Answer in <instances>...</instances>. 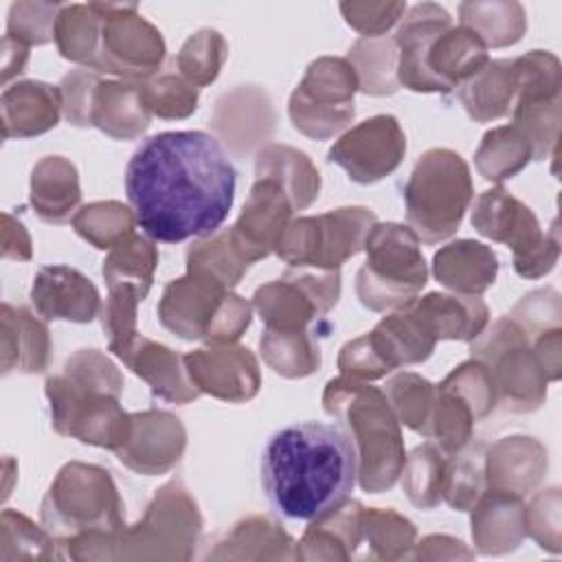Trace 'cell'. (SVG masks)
Wrapping results in <instances>:
<instances>
[{"label":"cell","instance_id":"obj_31","mask_svg":"<svg viewBox=\"0 0 562 562\" xmlns=\"http://www.w3.org/2000/svg\"><path fill=\"white\" fill-rule=\"evenodd\" d=\"M81 202L77 167L64 156H46L31 171V204L46 224H66Z\"/></svg>","mask_w":562,"mask_h":562},{"label":"cell","instance_id":"obj_52","mask_svg":"<svg viewBox=\"0 0 562 562\" xmlns=\"http://www.w3.org/2000/svg\"><path fill=\"white\" fill-rule=\"evenodd\" d=\"M441 384L457 391L472 406L476 419L487 417L496 406V386L492 373L483 362L474 358L452 369Z\"/></svg>","mask_w":562,"mask_h":562},{"label":"cell","instance_id":"obj_14","mask_svg":"<svg viewBox=\"0 0 562 562\" xmlns=\"http://www.w3.org/2000/svg\"><path fill=\"white\" fill-rule=\"evenodd\" d=\"M358 90V77L347 57H318L290 97V121L310 138H331L351 123Z\"/></svg>","mask_w":562,"mask_h":562},{"label":"cell","instance_id":"obj_2","mask_svg":"<svg viewBox=\"0 0 562 562\" xmlns=\"http://www.w3.org/2000/svg\"><path fill=\"white\" fill-rule=\"evenodd\" d=\"M259 474L279 516L312 522L349 498L358 476L356 446L338 424L296 422L268 439Z\"/></svg>","mask_w":562,"mask_h":562},{"label":"cell","instance_id":"obj_28","mask_svg":"<svg viewBox=\"0 0 562 562\" xmlns=\"http://www.w3.org/2000/svg\"><path fill=\"white\" fill-rule=\"evenodd\" d=\"M498 259L494 250L474 239H459L439 248L432 257V274L437 281L457 292L479 296L494 285Z\"/></svg>","mask_w":562,"mask_h":562},{"label":"cell","instance_id":"obj_39","mask_svg":"<svg viewBox=\"0 0 562 562\" xmlns=\"http://www.w3.org/2000/svg\"><path fill=\"white\" fill-rule=\"evenodd\" d=\"M533 160V149L527 136L516 125H503L485 132L474 165L490 182H503L522 171Z\"/></svg>","mask_w":562,"mask_h":562},{"label":"cell","instance_id":"obj_51","mask_svg":"<svg viewBox=\"0 0 562 562\" xmlns=\"http://www.w3.org/2000/svg\"><path fill=\"white\" fill-rule=\"evenodd\" d=\"M61 4L50 2H15L9 9L7 35L24 46L46 44L55 40V22Z\"/></svg>","mask_w":562,"mask_h":562},{"label":"cell","instance_id":"obj_20","mask_svg":"<svg viewBox=\"0 0 562 562\" xmlns=\"http://www.w3.org/2000/svg\"><path fill=\"white\" fill-rule=\"evenodd\" d=\"M31 303L42 321L90 323L101 314L97 285L79 270L53 263L42 266L31 285Z\"/></svg>","mask_w":562,"mask_h":562},{"label":"cell","instance_id":"obj_24","mask_svg":"<svg viewBox=\"0 0 562 562\" xmlns=\"http://www.w3.org/2000/svg\"><path fill=\"white\" fill-rule=\"evenodd\" d=\"M544 472L547 450L533 437L512 435L485 448L487 487L525 496L538 487Z\"/></svg>","mask_w":562,"mask_h":562},{"label":"cell","instance_id":"obj_54","mask_svg":"<svg viewBox=\"0 0 562 562\" xmlns=\"http://www.w3.org/2000/svg\"><path fill=\"white\" fill-rule=\"evenodd\" d=\"M525 531L547 551H560V490L549 487L538 492L525 505Z\"/></svg>","mask_w":562,"mask_h":562},{"label":"cell","instance_id":"obj_22","mask_svg":"<svg viewBox=\"0 0 562 562\" xmlns=\"http://www.w3.org/2000/svg\"><path fill=\"white\" fill-rule=\"evenodd\" d=\"M114 356L121 358L127 369H132L140 380H145L151 393L165 402L187 404L200 395V391L187 375L182 356L160 342L136 334Z\"/></svg>","mask_w":562,"mask_h":562},{"label":"cell","instance_id":"obj_56","mask_svg":"<svg viewBox=\"0 0 562 562\" xmlns=\"http://www.w3.org/2000/svg\"><path fill=\"white\" fill-rule=\"evenodd\" d=\"M507 316L514 318L527 331L529 338H533L547 329L560 327V294L553 288L533 290L525 294Z\"/></svg>","mask_w":562,"mask_h":562},{"label":"cell","instance_id":"obj_55","mask_svg":"<svg viewBox=\"0 0 562 562\" xmlns=\"http://www.w3.org/2000/svg\"><path fill=\"white\" fill-rule=\"evenodd\" d=\"M11 542L20 544L15 558H64V553L55 549L57 540L46 529H40L26 516L13 509H4L0 544L4 547Z\"/></svg>","mask_w":562,"mask_h":562},{"label":"cell","instance_id":"obj_27","mask_svg":"<svg viewBox=\"0 0 562 562\" xmlns=\"http://www.w3.org/2000/svg\"><path fill=\"white\" fill-rule=\"evenodd\" d=\"M64 110L59 86L20 81L2 92L4 138H29L57 125Z\"/></svg>","mask_w":562,"mask_h":562},{"label":"cell","instance_id":"obj_38","mask_svg":"<svg viewBox=\"0 0 562 562\" xmlns=\"http://www.w3.org/2000/svg\"><path fill=\"white\" fill-rule=\"evenodd\" d=\"M347 59L353 66L358 88L364 94L384 97L397 92V46L393 35L360 37L351 46Z\"/></svg>","mask_w":562,"mask_h":562},{"label":"cell","instance_id":"obj_33","mask_svg":"<svg viewBox=\"0 0 562 562\" xmlns=\"http://www.w3.org/2000/svg\"><path fill=\"white\" fill-rule=\"evenodd\" d=\"M213 127L237 154L248 151L261 134L272 130L270 101L259 90L241 86L217 101Z\"/></svg>","mask_w":562,"mask_h":562},{"label":"cell","instance_id":"obj_17","mask_svg":"<svg viewBox=\"0 0 562 562\" xmlns=\"http://www.w3.org/2000/svg\"><path fill=\"white\" fill-rule=\"evenodd\" d=\"M294 206L281 184L257 178L237 222L228 228V237L237 255L250 266L274 252Z\"/></svg>","mask_w":562,"mask_h":562},{"label":"cell","instance_id":"obj_41","mask_svg":"<svg viewBox=\"0 0 562 562\" xmlns=\"http://www.w3.org/2000/svg\"><path fill=\"white\" fill-rule=\"evenodd\" d=\"M259 349L266 364L290 380L312 375L321 367V347L314 336L305 331H274L263 329Z\"/></svg>","mask_w":562,"mask_h":562},{"label":"cell","instance_id":"obj_44","mask_svg":"<svg viewBox=\"0 0 562 562\" xmlns=\"http://www.w3.org/2000/svg\"><path fill=\"white\" fill-rule=\"evenodd\" d=\"M134 211L116 200L86 204L72 217V228L77 231V235H81L99 250L114 248L119 241L134 233Z\"/></svg>","mask_w":562,"mask_h":562},{"label":"cell","instance_id":"obj_10","mask_svg":"<svg viewBox=\"0 0 562 562\" xmlns=\"http://www.w3.org/2000/svg\"><path fill=\"white\" fill-rule=\"evenodd\" d=\"M476 233L512 248L514 270L522 279H540L549 274L560 257L558 222L542 231L533 211L503 187L483 191L470 217Z\"/></svg>","mask_w":562,"mask_h":562},{"label":"cell","instance_id":"obj_58","mask_svg":"<svg viewBox=\"0 0 562 562\" xmlns=\"http://www.w3.org/2000/svg\"><path fill=\"white\" fill-rule=\"evenodd\" d=\"M97 81H99V75L88 68H77L64 75L59 83V92H61L64 114L70 125L88 127V108H90V97Z\"/></svg>","mask_w":562,"mask_h":562},{"label":"cell","instance_id":"obj_34","mask_svg":"<svg viewBox=\"0 0 562 562\" xmlns=\"http://www.w3.org/2000/svg\"><path fill=\"white\" fill-rule=\"evenodd\" d=\"M518 79L514 59H492L474 77L459 86L457 97L470 119L487 123L512 112Z\"/></svg>","mask_w":562,"mask_h":562},{"label":"cell","instance_id":"obj_19","mask_svg":"<svg viewBox=\"0 0 562 562\" xmlns=\"http://www.w3.org/2000/svg\"><path fill=\"white\" fill-rule=\"evenodd\" d=\"M187 446L180 419L167 411L132 413L130 439L116 450V459L136 474L154 476L173 468Z\"/></svg>","mask_w":562,"mask_h":562},{"label":"cell","instance_id":"obj_9","mask_svg":"<svg viewBox=\"0 0 562 562\" xmlns=\"http://www.w3.org/2000/svg\"><path fill=\"white\" fill-rule=\"evenodd\" d=\"M470 356L483 362L496 386V404L509 413H533L547 400V373L531 349L527 331L509 316L483 329L470 347Z\"/></svg>","mask_w":562,"mask_h":562},{"label":"cell","instance_id":"obj_50","mask_svg":"<svg viewBox=\"0 0 562 562\" xmlns=\"http://www.w3.org/2000/svg\"><path fill=\"white\" fill-rule=\"evenodd\" d=\"M140 90L145 105L158 119H187L198 108V88L173 72L143 81Z\"/></svg>","mask_w":562,"mask_h":562},{"label":"cell","instance_id":"obj_23","mask_svg":"<svg viewBox=\"0 0 562 562\" xmlns=\"http://www.w3.org/2000/svg\"><path fill=\"white\" fill-rule=\"evenodd\" d=\"M140 83L143 81L99 77L90 97L88 125H94L103 134L121 140L140 136L151 121V112L145 105Z\"/></svg>","mask_w":562,"mask_h":562},{"label":"cell","instance_id":"obj_59","mask_svg":"<svg viewBox=\"0 0 562 562\" xmlns=\"http://www.w3.org/2000/svg\"><path fill=\"white\" fill-rule=\"evenodd\" d=\"M560 327L547 329L531 340V349L538 356L549 382L560 378Z\"/></svg>","mask_w":562,"mask_h":562},{"label":"cell","instance_id":"obj_13","mask_svg":"<svg viewBox=\"0 0 562 562\" xmlns=\"http://www.w3.org/2000/svg\"><path fill=\"white\" fill-rule=\"evenodd\" d=\"M99 15L94 72H108L125 81H147L165 59L160 31L149 24L136 4L90 2Z\"/></svg>","mask_w":562,"mask_h":562},{"label":"cell","instance_id":"obj_15","mask_svg":"<svg viewBox=\"0 0 562 562\" xmlns=\"http://www.w3.org/2000/svg\"><path fill=\"white\" fill-rule=\"evenodd\" d=\"M340 296V272L288 270L257 288L252 303L263 321V329L305 331L314 318L325 316Z\"/></svg>","mask_w":562,"mask_h":562},{"label":"cell","instance_id":"obj_53","mask_svg":"<svg viewBox=\"0 0 562 562\" xmlns=\"http://www.w3.org/2000/svg\"><path fill=\"white\" fill-rule=\"evenodd\" d=\"M143 299L127 288L110 290L105 303L101 305V327L108 336V349L116 353L123 349L136 331V307Z\"/></svg>","mask_w":562,"mask_h":562},{"label":"cell","instance_id":"obj_25","mask_svg":"<svg viewBox=\"0 0 562 562\" xmlns=\"http://www.w3.org/2000/svg\"><path fill=\"white\" fill-rule=\"evenodd\" d=\"M406 307L415 314L426 334L435 340H465L472 342L487 325V305L470 294H439L430 292L413 299Z\"/></svg>","mask_w":562,"mask_h":562},{"label":"cell","instance_id":"obj_47","mask_svg":"<svg viewBox=\"0 0 562 562\" xmlns=\"http://www.w3.org/2000/svg\"><path fill=\"white\" fill-rule=\"evenodd\" d=\"M99 15L92 4H66L55 22V44L64 59L92 68L97 53Z\"/></svg>","mask_w":562,"mask_h":562},{"label":"cell","instance_id":"obj_30","mask_svg":"<svg viewBox=\"0 0 562 562\" xmlns=\"http://www.w3.org/2000/svg\"><path fill=\"white\" fill-rule=\"evenodd\" d=\"M50 362L46 323L26 307L2 303V375L42 373Z\"/></svg>","mask_w":562,"mask_h":562},{"label":"cell","instance_id":"obj_1","mask_svg":"<svg viewBox=\"0 0 562 562\" xmlns=\"http://www.w3.org/2000/svg\"><path fill=\"white\" fill-rule=\"evenodd\" d=\"M237 171L222 143L200 130L145 138L125 167V193L136 226L165 244L209 237L228 217Z\"/></svg>","mask_w":562,"mask_h":562},{"label":"cell","instance_id":"obj_26","mask_svg":"<svg viewBox=\"0 0 562 562\" xmlns=\"http://www.w3.org/2000/svg\"><path fill=\"white\" fill-rule=\"evenodd\" d=\"M470 512L472 540L481 553L514 551L527 536L525 503L518 494L487 487Z\"/></svg>","mask_w":562,"mask_h":562},{"label":"cell","instance_id":"obj_12","mask_svg":"<svg viewBox=\"0 0 562 562\" xmlns=\"http://www.w3.org/2000/svg\"><path fill=\"white\" fill-rule=\"evenodd\" d=\"M202 531V516L195 498L180 481L156 490L145 516L125 527L116 558L189 560Z\"/></svg>","mask_w":562,"mask_h":562},{"label":"cell","instance_id":"obj_5","mask_svg":"<svg viewBox=\"0 0 562 562\" xmlns=\"http://www.w3.org/2000/svg\"><path fill=\"white\" fill-rule=\"evenodd\" d=\"M323 408L349 432L358 457V481L364 492L391 490L404 468L400 422L378 386L351 378L329 380Z\"/></svg>","mask_w":562,"mask_h":562},{"label":"cell","instance_id":"obj_21","mask_svg":"<svg viewBox=\"0 0 562 562\" xmlns=\"http://www.w3.org/2000/svg\"><path fill=\"white\" fill-rule=\"evenodd\" d=\"M448 26H452L450 13L435 2H422L408 9L393 35L400 86L413 92H443L426 68V53L430 42Z\"/></svg>","mask_w":562,"mask_h":562},{"label":"cell","instance_id":"obj_57","mask_svg":"<svg viewBox=\"0 0 562 562\" xmlns=\"http://www.w3.org/2000/svg\"><path fill=\"white\" fill-rule=\"evenodd\" d=\"M345 22L362 37H380L406 13L404 2H342Z\"/></svg>","mask_w":562,"mask_h":562},{"label":"cell","instance_id":"obj_40","mask_svg":"<svg viewBox=\"0 0 562 562\" xmlns=\"http://www.w3.org/2000/svg\"><path fill=\"white\" fill-rule=\"evenodd\" d=\"M459 15L487 48L512 46L527 29L525 9L518 2H461Z\"/></svg>","mask_w":562,"mask_h":562},{"label":"cell","instance_id":"obj_3","mask_svg":"<svg viewBox=\"0 0 562 562\" xmlns=\"http://www.w3.org/2000/svg\"><path fill=\"white\" fill-rule=\"evenodd\" d=\"M40 516L44 529L68 547L75 560L116 558L121 533L127 527L123 503L110 472L94 463L70 461L50 483Z\"/></svg>","mask_w":562,"mask_h":562},{"label":"cell","instance_id":"obj_48","mask_svg":"<svg viewBox=\"0 0 562 562\" xmlns=\"http://www.w3.org/2000/svg\"><path fill=\"white\" fill-rule=\"evenodd\" d=\"M187 268L204 270L233 290L248 270V263L233 248L226 228L195 239L187 250Z\"/></svg>","mask_w":562,"mask_h":562},{"label":"cell","instance_id":"obj_8","mask_svg":"<svg viewBox=\"0 0 562 562\" xmlns=\"http://www.w3.org/2000/svg\"><path fill=\"white\" fill-rule=\"evenodd\" d=\"M417 235L397 222L373 224L367 239V261L356 274V294L373 312L397 310L417 299L428 281Z\"/></svg>","mask_w":562,"mask_h":562},{"label":"cell","instance_id":"obj_45","mask_svg":"<svg viewBox=\"0 0 562 562\" xmlns=\"http://www.w3.org/2000/svg\"><path fill=\"white\" fill-rule=\"evenodd\" d=\"M226 57L228 44L222 33L213 29H200L182 44L180 53L173 59V66L182 79H187L195 88H202L217 79Z\"/></svg>","mask_w":562,"mask_h":562},{"label":"cell","instance_id":"obj_60","mask_svg":"<svg viewBox=\"0 0 562 562\" xmlns=\"http://www.w3.org/2000/svg\"><path fill=\"white\" fill-rule=\"evenodd\" d=\"M2 50H4V55H2V64H4L2 66V81L7 83L13 75L24 72V66L29 61V46H24V44H20L11 37H4Z\"/></svg>","mask_w":562,"mask_h":562},{"label":"cell","instance_id":"obj_4","mask_svg":"<svg viewBox=\"0 0 562 562\" xmlns=\"http://www.w3.org/2000/svg\"><path fill=\"white\" fill-rule=\"evenodd\" d=\"M50 402V424L59 435L81 443L119 450L130 439L132 415L119 404L123 375L99 349H79L64 373L44 384Z\"/></svg>","mask_w":562,"mask_h":562},{"label":"cell","instance_id":"obj_6","mask_svg":"<svg viewBox=\"0 0 562 562\" xmlns=\"http://www.w3.org/2000/svg\"><path fill=\"white\" fill-rule=\"evenodd\" d=\"M158 321L184 340L233 345L250 325L252 307L222 281L204 270L187 268V274L165 285L158 301Z\"/></svg>","mask_w":562,"mask_h":562},{"label":"cell","instance_id":"obj_37","mask_svg":"<svg viewBox=\"0 0 562 562\" xmlns=\"http://www.w3.org/2000/svg\"><path fill=\"white\" fill-rule=\"evenodd\" d=\"M156 266L158 250L154 246V239H149L147 235L132 233L114 248H110L108 257L103 259L101 272L108 290L127 288L134 290L140 299H145L151 288Z\"/></svg>","mask_w":562,"mask_h":562},{"label":"cell","instance_id":"obj_11","mask_svg":"<svg viewBox=\"0 0 562 562\" xmlns=\"http://www.w3.org/2000/svg\"><path fill=\"white\" fill-rule=\"evenodd\" d=\"M375 222V213L364 206H342L323 215L299 217L285 226L274 252L292 268L338 270L364 248Z\"/></svg>","mask_w":562,"mask_h":562},{"label":"cell","instance_id":"obj_42","mask_svg":"<svg viewBox=\"0 0 562 562\" xmlns=\"http://www.w3.org/2000/svg\"><path fill=\"white\" fill-rule=\"evenodd\" d=\"M448 457L437 443L426 441L417 446L404 461L402 483L404 492L413 505L422 509H432L443 501Z\"/></svg>","mask_w":562,"mask_h":562},{"label":"cell","instance_id":"obj_18","mask_svg":"<svg viewBox=\"0 0 562 562\" xmlns=\"http://www.w3.org/2000/svg\"><path fill=\"white\" fill-rule=\"evenodd\" d=\"M189 380L200 393L224 402H248L259 393L257 358L241 345H211L182 356Z\"/></svg>","mask_w":562,"mask_h":562},{"label":"cell","instance_id":"obj_46","mask_svg":"<svg viewBox=\"0 0 562 562\" xmlns=\"http://www.w3.org/2000/svg\"><path fill=\"white\" fill-rule=\"evenodd\" d=\"M487 490L485 481V446L468 443L457 454L448 457L443 501L457 512H470L481 494Z\"/></svg>","mask_w":562,"mask_h":562},{"label":"cell","instance_id":"obj_16","mask_svg":"<svg viewBox=\"0 0 562 562\" xmlns=\"http://www.w3.org/2000/svg\"><path fill=\"white\" fill-rule=\"evenodd\" d=\"M406 154V136L391 114H375L345 132L327 151V160L358 184H373L393 173Z\"/></svg>","mask_w":562,"mask_h":562},{"label":"cell","instance_id":"obj_29","mask_svg":"<svg viewBox=\"0 0 562 562\" xmlns=\"http://www.w3.org/2000/svg\"><path fill=\"white\" fill-rule=\"evenodd\" d=\"M487 61V46L463 24L441 31L426 53V68L443 94L474 77Z\"/></svg>","mask_w":562,"mask_h":562},{"label":"cell","instance_id":"obj_49","mask_svg":"<svg viewBox=\"0 0 562 562\" xmlns=\"http://www.w3.org/2000/svg\"><path fill=\"white\" fill-rule=\"evenodd\" d=\"M384 395L404 426L415 432H424V426L430 415V406L435 400V384L417 373H397L386 382Z\"/></svg>","mask_w":562,"mask_h":562},{"label":"cell","instance_id":"obj_35","mask_svg":"<svg viewBox=\"0 0 562 562\" xmlns=\"http://www.w3.org/2000/svg\"><path fill=\"white\" fill-rule=\"evenodd\" d=\"M211 560H294L296 547L294 540L268 516H248L239 520L220 542L215 549L206 553Z\"/></svg>","mask_w":562,"mask_h":562},{"label":"cell","instance_id":"obj_32","mask_svg":"<svg viewBox=\"0 0 562 562\" xmlns=\"http://www.w3.org/2000/svg\"><path fill=\"white\" fill-rule=\"evenodd\" d=\"M360 516L358 501H345L329 514L312 520L296 544L299 560H349L360 547Z\"/></svg>","mask_w":562,"mask_h":562},{"label":"cell","instance_id":"obj_43","mask_svg":"<svg viewBox=\"0 0 562 562\" xmlns=\"http://www.w3.org/2000/svg\"><path fill=\"white\" fill-rule=\"evenodd\" d=\"M360 544L367 547L362 558L371 560H400L408 558L415 544V527L408 518L393 509L362 507L360 516Z\"/></svg>","mask_w":562,"mask_h":562},{"label":"cell","instance_id":"obj_7","mask_svg":"<svg viewBox=\"0 0 562 562\" xmlns=\"http://www.w3.org/2000/svg\"><path fill=\"white\" fill-rule=\"evenodd\" d=\"M472 198L468 162L452 149L432 147L419 156L404 184L408 228L419 241L439 244L457 233Z\"/></svg>","mask_w":562,"mask_h":562},{"label":"cell","instance_id":"obj_36","mask_svg":"<svg viewBox=\"0 0 562 562\" xmlns=\"http://www.w3.org/2000/svg\"><path fill=\"white\" fill-rule=\"evenodd\" d=\"M255 173L257 178H268L281 184L290 195L294 211L307 209L318 198L321 176L312 160L294 147L277 143L261 147L255 160Z\"/></svg>","mask_w":562,"mask_h":562}]
</instances>
